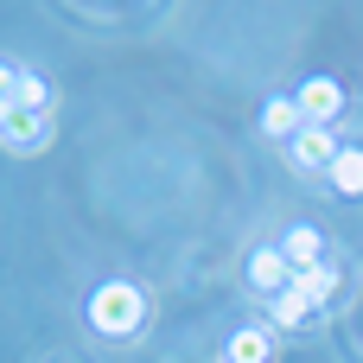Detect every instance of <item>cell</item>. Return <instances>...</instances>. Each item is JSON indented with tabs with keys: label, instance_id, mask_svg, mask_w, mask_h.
I'll list each match as a JSON object with an SVG mask.
<instances>
[{
	"label": "cell",
	"instance_id": "10",
	"mask_svg": "<svg viewBox=\"0 0 363 363\" xmlns=\"http://www.w3.org/2000/svg\"><path fill=\"white\" fill-rule=\"evenodd\" d=\"M294 281L306 287V300H313L319 313H325V306H332V300H338V294L351 287V274H345L338 262H325V268H306V274H294Z\"/></svg>",
	"mask_w": 363,
	"mask_h": 363
},
{
	"label": "cell",
	"instance_id": "2",
	"mask_svg": "<svg viewBox=\"0 0 363 363\" xmlns=\"http://www.w3.org/2000/svg\"><path fill=\"white\" fill-rule=\"evenodd\" d=\"M51 134H57L51 115L19 108V102H0V147H13V153H38V147H51Z\"/></svg>",
	"mask_w": 363,
	"mask_h": 363
},
{
	"label": "cell",
	"instance_id": "11",
	"mask_svg": "<svg viewBox=\"0 0 363 363\" xmlns=\"http://www.w3.org/2000/svg\"><path fill=\"white\" fill-rule=\"evenodd\" d=\"M325 185L338 191V198H363V147H338V160H332V172H325Z\"/></svg>",
	"mask_w": 363,
	"mask_h": 363
},
{
	"label": "cell",
	"instance_id": "9",
	"mask_svg": "<svg viewBox=\"0 0 363 363\" xmlns=\"http://www.w3.org/2000/svg\"><path fill=\"white\" fill-rule=\"evenodd\" d=\"M281 255L294 262V274H306V268H325V236H319L313 223H294V230L281 236Z\"/></svg>",
	"mask_w": 363,
	"mask_h": 363
},
{
	"label": "cell",
	"instance_id": "7",
	"mask_svg": "<svg viewBox=\"0 0 363 363\" xmlns=\"http://www.w3.org/2000/svg\"><path fill=\"white\" fill-rule=\"evenodd\" d=\"M262 134H268V140H281V147H294V140L306 134V115H300V102H294L287 89L262 102Z\"/></svg>",
	"mask_w": 363,
	"mask_h": 363
},
{
	"label": "cell",
	"instance_id": "4",
	"mask_svg": "<svg viewBox=\"0 0 363 363\" xmlns=\"http://www.w3.org/2000/svg\"><path fill=\"white\" fill-rule=\"evenodd\" d=\"M294 102H300L306 128H332V121L345 115V83H338V77H306V83L294 89Z\"/></svg>",
	"mask_w": 363,
	"mask_h": 363
},
{
	"label": "cell",
	"instance_id": "8",
	"mask_svg": "<svg viewBox=\"0 0 363 363\" xmlns=\"http://www.w3.org/2000/svg\"><path fill=\"white\" fill-rule=\"evenodd\" d=\"M223 363H274V332L268 325H242L223 338Z\"/></svg>",
	"mask_w": 363,
	"mask_h": 363
},
{
	"label": "cell",
	"instance_id": "5",
	"mask_svg": "<svg viewBox=\"0 0 363 363\" xmlns=\"http://www.w3.org/2000/svg\"><path fill=\"white\" fill-rule=\"evenodd\" d=\"M268 319H274V332H294V338H313V332L325 325V313L306 300V287H300V281H294L287 294H274V300H268Z\"/></svg>",
	"mask_w": 363,
	"mask_h": 363
},
{
	"label": "cell",
	"instance_id": "1",
	"mask_svg": "<svg viewBox=\"0 0 363 363\" xmlns=\"http://www.w3.org/2000/svg\"><path fill=\"white\" fill-rule=\"evenodd\" d=\"M147 313H153V300H147L134 281H96L89 300H83V319H89V332H96L102 345L140 338V332H147Z\"/></svg>",
	"mask_w": 363,
	"mask_h": 363
},
{
	"label": "cell",
	"instance_id": "6",
	"mask_svg": "<svg viewBox=\"0 0 363 363\" xmlns=\"http://www.w3.org/2000/svg\"><path fill=\"white\" fill-rule=\"evenodd\" d=\"M242 274H249V287H255L262 300H274V294H287V287H294V262L281 255V242H262V249L249 255V268H242Z\"/></svg>",
	"mask_w": 363,
	"mask_h": 363
},
{
	"label": "cell",
	"instance_id": "3",
	"mask_svg": "<svg viewBox=\"0 0 363 363\" xmlns=\"http://www.w3.org/2000/svg\"><path fill=\"white\" fill-rule=\"evenodd\" d=\"M338 147H345V140H338V128H306V134L287 147V166H294L300 179H325V172H332V160H338Z\"/></svg>",
	"mask_w": 363,
	"mask_h": 363
},
{
	"label": "cell",
	"instance_id": "12",
	"mask_svg": "<svg viewBox=\"0 0 363 363\" xmlns=\"http://www.w3.org/2000/svg\"><path fill=\"white\" fill-rule=\"evenodd\" d=\"M19 108H38V115L57 108V89H51L45 70H19Z\"/></svg>",
	"mask_w": 363,
	"mask_h": 363
},
{
	"label": "cell",
	"instance_id": "13",
	"mask_svg": "<svg viewBox=\"0 0 363 363\" xmlns=\"http://www.w3.org/2000/svg\"><path fill=\"white\" fill-rule=\"evenodd\" d=\"M19 70H26V64L0 57V102H19Z\"/></svg>",
	"mask_w": 363,
	"mask_h": 363
}]
</instances>
